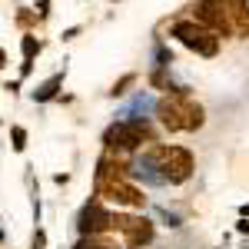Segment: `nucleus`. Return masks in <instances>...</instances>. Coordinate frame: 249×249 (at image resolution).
Returning <instances> with one entry per match:
<instances>
[{"label": "nucleus", "mask_w": 249, "mask_h": 249, "mask_svg": "<svg viewBox=\"0 0 249 249\" xmlns=\"http://www.w3.org/2000/svg\"><path fill=\"white\" fill-rule=\"evenodd\" d=\"M156 120L166 133H196L206 123V110L190 96L186 87H176L156 103Z\"/></svg>", "instance_id": "nucleus-1"}, {"label": "nucleus", "mask_w": 249, "mask_h": 249, "mask_svg": "<svg viewBox=\"0 0 249 249\" xmlns=\"http://www.w3.org/2000/svg\"><path fill=\"white\" fill-rule=\"evenodd\" d=\"M156 136L160 133H156V126L146 116H123V120H116V123H110L103 130V146L130 156L140 146H153Z\"/></svg>", "instance_id": "nucleus-2"}, {"label": "nucleus", "mask_w": 249, "mask_h": 249, "mask_svg": "<svg viewBox=\"0 0 249 249\" xmlns=\"http://www.w3.org/2000/svg\"><path fill=\"white\" fill-rule=\"evenodd\" d=\"M170 37L179 40L186 50H193L196 57H216L219 53V37L213 34V30H206L203 23H196L193 17L186 20H173L170 23Z\"/></svg>", "instance_id": "nucleus-3"}, {"label": "nucleus", "mask_w": 249, "mask_h": 249, "mask_svg": "<svg viewBox=\"0 0 249 249\" xmlns=\"http://www.w3.org/2000/svg\"><path fill=\"white\" fill-rule=\"evenodd\" d=\"M110 232L123 236V249H143L156 239V226L153 219H146L143 213H113V223H110Z\"/></svg>", "instance_id": "nucleus-4"}, {"label": "nucleus", "mask_w": 249, "mask_h": 249, "mask_svg": "<svg viewBox=\"0 0 249 249\" xmlns=\"http://www.w3.org/2000/svg\"><path fill=\"white\" fill-rule=\"evenodd\" d=\"M110 223H113L110 206H107L100 196H90V199L83 203L80 216H77V232L80 236H107V232H110Z\"/></svg>", "instance_id": "nucleus-5"}, {"label": "nucleus", "mask_w": 249, "mask_h": 249, "mask_svg": "<svg viewBox=\"0 0 249 249\" xmlns=\"http://www.w3.org/2000/svg\"><path fill=\"white\" fill-rule=\"evenodd\" d=\"M63 80H67V70H60V73H53L50 80H43L37 90H34V100H37V103H50V100H57Z\"/></svg>", "instance_id": "nucleus-6"}, {"label": "nucleus", "mask_w": 249, "mask_h": 249, "mask_svg": "<svg viewBox=\"0 0 249 249\" xmlns=\"http://www.w3.org/2000/svg\"><path fill=\"white\" fill-rule=\"evenodd\" d=\"M40 50H43V43H40L34 34H23V37H20V53H23V60H37Z\"/></svg>", "instance_id": "nucleus-7"}, {"label": "nucleus", "mask_w": 249, "mask_h": 249, "mask_svg": "<svg viewBox=\"0 0 249 249\" xmlns=\"http://www.w3.org/2000/svg\"><path fill=\"white\" fill-rule=\"evenodd\" d=\"M73 249H123V246L110 243L107 236H80V243Z\"/></svg>", "instance_id": "nucleus-8"}, {"label": "nucleus", "mask_w": 249, "mask_h": 249, "mask_svg": "<svg viewBox=\"0 0 249 249\" xmlns=\"http://www.w3.org/2000/svg\"><path fill=\"white\" fill-rule=\"evenodd\" d=\"M133 83H136V73H126V77H120L113 87H110V96H123V93H130V87H133Z\"/></svg>", "instance_id": "nucleus-9"}, {"label": "nucleus", "mask_w": 249, "mask_h": 249, "mask_svg": "<svg viewBox=\"0 0 249 249\" xmlns=\"http://www.w3.org/2000/svg\"><path fill=\"white\" fill-rule=\"evenodd\" d=\"M10 143H14V153L27 150V130L23 126H10Z\"/></svg>", "instance_id": "nucleus-10"}, {"label": "nucleus", "mask_w": 249, "mask_h": 249, "mask_svg": "<svg viewBox=\"0 0 249 249\" xmlns=\"http://www.w3.org/2000/svg\"><path fill=\"white\" fill-rule=\"evenodd\" d=\"M30 249H47V232L40 230V226L34 230V239H30Z\"/></svg>", "instance_id": "nucleus-11"}, {"label": "nucleus", "mask_w": 249, "mask_h": 249, "mask_svg": "<svg viewBox=\"0 0 249 249\" xmlns=\"http://www.w3.org/2000/svg\"><path fill=\"white\" fill-rule=\"evenodd\" d=\"M17 23H20V27H30V23H37V14H30V10H20V14H17Z\"/></svg>", "instance_id": "nucleus-12"}, {"label": "nucleus", "mask_w": 249, "mask_h": 249, "mask_svg": "<svg viewBox=\"0 0 249 249\" xmlns=\"http://www.w3.org/2000/svg\"><path fill=\"white\" fill-rule=\"evenodd\" d=\"M37 17H40V20L50 17V0H37Z\"/></svg>", "instance_id": "nucleus-13"}, {"label": "nucleus", "mask_w": 249, "mask_h": 249, "mask_svg": "<svg viewBox=\"0 0 249 249\" xmlns=\"http://www.w3.org/2000/svg\"><path fill=\"white\" fill-rule=\"evenodd\" d=\"M80 30H83V27H70V30H63V34H60V40H63V43H70V40L80 37Z\"/></svg>", "instance_id": "nucleus-14"}, {"label": "nucleus", "mask_w": 249, "mask_h": 249, "mask_svg": "<svg viewBox=\"0 0 249 249\" xmlns=\"http://www.w3.org/2000/svg\"><path fill=\"white\" fill-rule=\"evenodd\" d=\"M34 73V60H20V80H27Z\"/></svg>", "instance_id": "nucleus-15"}, {"label": "nucleus", "mask_w": 249, "mask_h": 249, "mask_svg": "<svg viewBox=\"0 0 249 249\" xmlns=\"http://www.w3.org/2000/svg\"><path fill=\"white\" fill-rule=\"evenodd\" d=\"M236 232H239V236H249V219H243V216H239V223H236Z\"/></svg>", "instance_id": "nucleus-16"}, {"label": "nucleus", "mask_w": 249, "mask_h": 249, "mask_svg": "<svg viewBox=\"0 0 249 249\" xmlns=\"http://www.w3.org/2000/svg\"><path fill=\"white\" fill-rule=\"evenodd\" d=\"M53 183H57V186H63V183H70V173H57V176H53Z\"/></svg>", "instance_id": "nucleus-17"}, {"label": "nucleus", "mask_w": 249, "mask_h": 249, "mask_svg": "<svg viewBox=\"0 0 249 249\" xmlns=\"http://www.w3.org/2000/svg\"><path fill=\"white\" fill-rule=\"evenodd\" d=\"M3 67H7V50L0 47V70H3Z\"/></svg>", "instance_id": "nucleus-18"}, {"label": "nucleus", "mask_w": 249, "mask_h": 249, "mask_svg": "<svg viewBox=\"0 0 249 249\" xmlns=\"http://www.w3.org/2000/svg\"><path fill=\"white\" fill-rule=\"evenodd\" d=\"M239 216H243V219H249V203H246V206H239Z\"/></svg>", "instance_id": "nucleus-19"}, {"label": "nucleus", "mask_w": 249, "mask_h": 249, "mask_svg": "<svg viewBox=\"0 0 249 249\" xmlns=\"http://www.w3.org/2000/svg\"><path fill=\"white\" fill-rule=\"evenodd\" d=\"M0 243H3V230H0Z\"/></svg>", "instance_id": "nucleus-20"}, {"label": "nucleus", "mask_w": 249, "mask_h": 249, "mask_svg": "<svg viewBox=\"0 0 249 249\" xmlns=\"http://www.w3.org/2000/svg\"><path fill=\"white\" fill-rule=\"evenodd\" d=\"M246 249H249V246H246Z\"/></svg>", "instance_id": "nucleus-21"}]
</instances>
